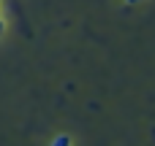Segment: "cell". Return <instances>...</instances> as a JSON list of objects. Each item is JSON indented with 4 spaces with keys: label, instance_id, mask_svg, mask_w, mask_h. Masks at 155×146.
I'll use <instances>...</instances> for the list:
<instances>
[{
    "label": "cell",
    "instance_id": "6da1fadb",
    "mask_svg": "<svg viewBox=\"0 0 155 146\" xmlns=\"http://www.w3.org/2000/svg\"><path fill=\"white\" fill-rule=\"evenodd\" d=\"M3 30H5V22H3V19H0V35H3Z\"/></svg>",
    "mask_w": 155,
    "mask_h": 146
}]
</instances>
